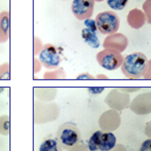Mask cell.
Returning <instances> with one entry per match:
<instances>
[{
    "instance_id": "5b68a950",
    "label": "cell",
    "mask_w": 151,
    "mask_h": 151,
    "mask_svg": "<svg viewBox=\"0 0 151 151\" xmlns=\"http://www.w3.org/2000/svg\"><path fill=\"white\" fill-rule=\"evenodd\" d=\"M97 63H99L101 68L108 71H114L116 69L121 68L123 63V55L122 53L111 49H105V50L98 52L96 55Z\"/></svg>"
},
{
    "instance_id": "277c9868",
    "label": "cell",
    "mask_w": 151,
    "mask_h": 151,
    "mask_svg": "<svg viewBox=\"0 0 151 151\" xmlns=\"http://www.w3.org/2000/svg\"><path fill=\"white\" fill-rule=\"evenodd\" d=\"M38 59L41 65L48 70H54L59 67L61 63V53L59 49L52 43H45L38 54Z\"/></svg>"
},
{
    "instance_id": "52a82bcc",
    "label": "cell",
    "mask_w": 151,
    "mask_h": 151,
    "mask_svg": "<svg viewBox=\"0 0 151 151\" xmlns=\"http://www.w3.org/2000/svg\"><path fill=\"white\" fill-rule=\"evenodd\" d=\"M94 0H73L71 9L78 20H86L92 17L94 12Z\"/></svg>"
},
{
    "instance_id": "4316f807",
    "label": "cell",
    "mask_w": 151,
    "mask_h": 151,
    "mask_svg": "<svg viewBox=\"0 0 151 151\" xmlns=\"http://www.w3.org/2000/svg\"><path fill=\"white\" fill-rule=\"evenodd\" d=\"M95 2H101V1H104V0H94Z\"/></svg>"
},
{
    "instance_id": "7a4b0ae2",
    "label": "cell",
    "mask_w": 151,
    "mask_h": 151,
    "mask_svg": "<svg viewBox=\"0 0 151 151\" xmlns=\"http://www.w3.org/2000/svg\"><path fill=\"white\" fill-rule=\"evenodd\" d=\"M56 139L58 141L61 148L68 150L81 143V133L75 124L65 123L58 128Z\"/></svg>"
},
{
    "instance_id": "83f0119b",
    "label": "cell",
    "mask_w": 151,
    "mask_h": 151,
    "mask_svg": "<svg viewBox=\"0 0 151 151\" xmlns=\"http://www.w3.org/2000/svg\"><path fill=\"white\" fill-rule=\"evenodd\" d=\"M3 90H4V89H3V88H0V93H1V92H2Z\"/></svg>"
},
{
    "instance_id": "4fadbf2b",
    "label": "cell",
    "mask_w": 151,
    "mask_h": 151,
    "mask_svg": "<svg viewBox=\"0 0 151 151\" xmlns=\"http://www.w3.org/2000/svg\"><path fill=\"white\" fill-rule=\"evenodd\" d=\"M39 151H63L56 139H45L39 146Z\"/></svg>"
},
{
    "instance_id": "ffe728a7",
    "label": "cell",
    "mask_w": 151,
    "mask_h": 151,
    "mask_svg": "<svg viewBox=\"0 0 151 151\" xmlns=\"http://www.w3.org/2000/svg\"><path fill=\"white\" fill-rule=\"evenodd\" d=\"M85 25H86V28L89 29L90 31H92V32H97V28H96V23H95V20H93V19H91V18H89V19H86L85 20Z\"/></svg>"
},
{
    "instance_id": "8fae6325",
    "label": "cell",
    "mask_w": 151,
    "mask_h": 151,
    "mask_svg": "<svg viewBox=\"0 0 151 151\" xmlns=\"http://www.w3.org/2000/svg\"><path fill=\"white\" fill-rule=\"evenodd\" d=\"M81 36H83V39L85 40V42L88 45H90L91 48L97 49L101 43H99V39H98L97 35H96L95 32H92L89 29L85 28L81 31Z\"/></svg>"
},
{
    "instance_id": "cb8c5ba5",
    "label": "cell",
    "mask_w": 151,
    "mask_h": 151,
    "mask_svg": "<svg viewBox=\"0 0 151 151\" xmlns=\"http://www.w3.org/2000/svg\"><path fill=\"white\" fill-rule=\"evenodd\" d=\"M76 79L77 81H83V79H95V77H94L93 75H91V74L89 73H83V74H79V75L76 77Z\"/></svg>"
},
{
    "instance_id": "7c38bea8",
    "label": "cell",
    "mask_w": 151,
    "mask_h": 151,
    "mask_svg": "<svg viewBox=\"0 0 151 151\" xmlns=\"http://www.w3.org/2000/svg\"><path fill=\"white\" fill-rule=\"evenodd\" d=\"M35 96L40 101H50L56 95V89L52 88H35Z\"/></svg>"
},
{
    "instance_id": "2e32d148",
    "label": "cell",
    "mask_w": 151,
    "mask_h": 151,
    "mask_svg": "<svg viewBox=\"0 0 151 151\" xmlns=\"http://www.w3.org/2000/svg\"><path fill=\"white\" fill-rule=\"evenodd\" d=\"M65 72L59 67L57 69H54V70L48 71V72H45L43 74V78L45 79H58V78H65Z\"/></svg>"
},
{
    "instance_id": "d4e9b609",
    "label": "cell",
    "mask_w": 151,
    "mask_h": 151,
    "mask_svg": "<svg viewBox=\"0 0 151 151\" xmlns=\"http://www.w3.org/2000/svg\"><path fill=\"white\" fill-rule=\"evenodd\" d=\"M105 89L101 87V88H89L88 91L91 94H101Z\"/></svg>"
},
{
    "instance_id": "7402d4cb",
    "label": "cell",
    "mask_w": 151,
    "mask_h": 151,
    "mask_svg": "<svg viewBox=\"0 0 151 151\" xmlns=\"http://www.w3.org/2000/svg\"><path fill=\"white\" fill-rule=\"evenodd\" d=\"M139 151H151V139H148L142 143Z\"/></svg>"
},
{
    "instance_id": "6da1fadb",
    "label": "cell",
    "mask_w": 151,
    "mask_h": 151,
    "mask_svg": "<svg viewBox=\"0 0 151 151\" xmlns=\"http://www.w3.org/2000/svg\"><path fill=\"white\" fill-rule=\"evenodd\" d=\"M121 68L126 77L137 79L146 75L148 70V59L146 55L141 52H134L124 57Z\"/></svg>"
},
{
    "instance_id": "484cf974",
    "label": "cell",
    "mask_w": 151,
    "mask_h": 151,
    "mask_svg": "<svg viewBox=\"0 0 151 151\" xmlns=\"http://www.w3.org/2000/svg\"><path fill=\"white\" fill-rule=\"evenodd\" d=\"M96 78H103V79H107V76L106 75H104V74H99V75H97V77Z\"/></svg>"
},
{
    "instance_id": "3957f363",
    "label": "cell",
    "mask_w": 151,
    "mask_h": 151,
    "mask_svg": "<svg viewBox=\"0 0 151 151\" xmlns=\"http://www.w3.org/2000/svg\"><path fill=\"white\" fill-rule=\"evenodd\" d=\"M97 31L104 35H111L119 31V17L113 11H105L97 14L95 18Z\"/></svg>"
},
{
    "instance_id": "8992f818",
    "label": "cell",
    "mask_w": 151,
    "mask_h": 151,
    "mask_svg": "<svg viewBox=\"0 0 151 151\" xmlns=\"http://www.w3.org/2000/svg\"><path fill=\"white\" fill-rule=\"evenodd\" d=\"M58 109L54 104H45L35 101L34 104V122L36 124H45L56 119Z\"/></svg>"
},
{
    "instance_id": "d6986e66",
    "label": "cell",
    "mask_w": 151,
    "mask_h": 151,
    "mask_svg": "<svg viewBox=\"0 0 151 151\" xmlns=\"http://www.w3.org/2000/svg\"><path fill=\"white\" fill-rule=\"evenodd\" d=\"M0 79H10V63L0 65Z\"/></svg>"
},
{
    "instance_id": "9c48e42d",
    "label": "cell",
    "mask_w": 151,
    "mask_h": 151,
    "mask_svg": "<svg viewBox=\"0 0 151 151\" xmlns=\"http://www.w3.org/2000/svg\"><path fill=\"white\" fill-rule=\"evenodd\" d=\"M10 12L3 11L0 13V43H4L10 38Z\"/></svg>"
},
{
    "instance_id": "30bf717a",
    "label": "cell",
    "mask_w": 151,
    "mask_h": 151,
    "mask_svg": "<svg viewBox=\"0 0 151 151\" xmlns=\"http://www.w3.org/2000/svg\"><path fill=\"white\" fill-rule=\"evenodd\" d=\"M116 147V136L112 132H101L98 142V151H112Z\"/></svg>"
},
{
    "instance_id": "9a60e30c",
    "label": "cell",
    "mask_w": 151,
    "mask_h": 151,
    "mask_svg": "<svg viewBox=\"0 0 151 151\" xmlns=\"http://www.w3.org/2000/svg\"><path fill=\"white\" fill-rule=\"evenodd\" d=\"M11 129V122H10V116L8 114L0 116V134L1 135H9Z\"/></svg>"
},
{
    "instance_id": "5bb4252c",
    "label": "cell",
    "mask_w": 151,
    "mask_h": 151,
    "mask_svg": "<svg viewBox=\"0 0 151 151\" xmlns=\"http://www.w3.org/2000/svg\"><path fill=\"white\" fill-rule=\"evenodd\" d=\"M101 132H103L101 130H97L90 136L87 144V148L89 151H98V142H99V136Z\"/></svg>"
},
{
    "instance_id": "ac0fdd59",
    "label": "cell",
    "mask_w": 151,
    "mask_h": 151,
    "mask_svg": "<svg viewBox=\"0 0 151 151\" xmlns=\"http://www.w3.org/2000/svg\"><path fill=\"white\" fill-rule=\"evenodd\" d=\"M42 47H43L42 40L38 36H35L34 39H33V54H34V56H37L39 54Z\"/></svg>"
},
{
    "instance_id": "e0dca14e",
    "label": "cell",
    "mask_w": 151,
    "mask_h": 151,
    "mask_svg": "<svg viewBox=\"0 0 151 151\" xmlns=\"http://www.w3.org/2000/svg\"><path fill=\"white\" fill-rule=\"evenodd\" d=\"M107 3L114 11H122L126 8L128 0H107Z\"/></svg>"
},
{
    "instance_id": "44dd1931",
    "label": "cell",
    "mask_w": 151,
    "mask_h": 151,
    "mask_svg": "<svg viewBox=\"0 0 151 151\" xmlns=\"http://www.w3.org/2000/svg\"><path fill=\"white\" fill-rule=\"evenodd\" d=\"M33 67H34V69H33V72H34V74H37L38 72H40L41 71V68H42V65H41V63L39 61V59L36 57L33 58Z\"/></svg>"
},
{
    "instance_id": "ba28073f",
    "label": "cell",
    "mask_w": 151,
    "mask_h": 151,
    "mask_svg": "<svg viewBox=\"0 0 151 151\" xmlns=\"http://www.w3.org/2000/svg\"><path fill=\"white\" fill-rule=\"evenodd\" d=\"M127 42H128V40L125 36L119 34V33H114V34L108 35V37L105 39L104 47H105V49L115 50L121 53L122 51L126 48Z\"/></svg>"
},
{
    "instance_id": "603a6c76",
    "label": "cell",
    "mask_w": 151,
    "mask_h": 151,
    "mask_svg": "<svg viewBox=\"0 0 151 151\" xmlns=\"http://www.w3.org/2000/svg\"><path fill=\"white\" fill-rule=\"evenodd\" d=\"M67 151H89V150H88V148H87V146H85V145H83V144L79 143L78 145H76V146L68 149Z\"/></svg>"
}]
</instances>
